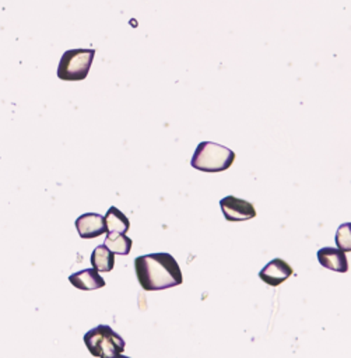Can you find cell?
<instances>
[{
	"label": "cell",
	"instance_id": "6da1fadb",
	"mask_svg": "<svg viewBox=\"0 0 351 358\" xmlns=\"http://www.w3.org/2000/svg\"><path fill=\"white\" fill-rule=\"evenodd\" d=\"M138 284L145 291H159L182 284V271L175 257L166 252L143 255L134 259Z\"/></svg>",
	"mask_w": 351,
	"mask_h": 358
},
{
	"label": "cell",
	"instance_id": "7a4b0ae2",
	"mask_svg": "<svg viewBox=\"0 0 351 358\" xmlns=\"http://www.w3.org/2000/svg\"><path fill=\"white\" fill-rule=\"evenodd\" d=\"M235 161V152L213 141H201L190 161L194 169L201 172H222Z\"/></svg>",
	"mask_w": 351,
	"mask_h": 358
},
{
	"label": "cell",
	"instance_id": "3957f363",
	"mask_svg": "<svg viewBox=\"0 0 351 358\" xmlns=\"http://www.w3.org/2000/svg\"><path fill=\"white\" fill-rule=\"evenodd\" d=\"M84 343L92 357L109 358L124 351L126 341L110 326L98 324L84 334Z\"/></svg>",
	"mask_w": 351,
	"mask_h": 358
},
{
	"label": "cell",
	"instance_id": "277c9868",
	"mask_svg": "<svg viewBox=\"0 0 351 358\" xmlns=\"http://www.w3.org/2000/svg\"><path fill=\"white\" fill-rule=\"evenodd\" d=\"M94 49H69L59 62L57 77L63 81H81L87 78L94 62Z\"/></svg>",
	"mask_w": 351,
	"mask_h": 358
},
{
	"label": "cell",
	"instance_id": "5b68a950",
	"mask_svg": "<svg viewBox=\"0 0 351 358\" xmlns=\"http://www.w3.org/2000/svg\"><path fill=\"white\" fill-rule=\"evenodd\" d=\"M220 206L227 221H246L256 217L253 204L235 196H225L220 200Z\"/></svg>",
	"mask_w": 351,
	"mask_h": 358
},
{
	"label": "cell",
	"instance_id": "8992f818",
	"mask_svg": "<svg viewBox=\"0 0 351 358\" xmlns=\"http://www.w3.org/2000/svg\"><path fill=\"white\" fill-rule=\"evenodd\" d=\"M76 228L83 239H94L106 234L105 217L96 213H85L76 220Z\"/></svg>",
	"mask_w": 351,
	"mask_h": 358
},
{
	"label": "cell",
	"instance_id": "52a82bcc",
	"mask_svg": "<svg viewBox=\"0 0 351 358\" xmlns=\"http://www.w3.org/2000/svg\"><path fill=\"white\" fill-rule=\"evenodd\" d=\"M292 273H294L292 267L285 260L277 257V259H273L271 262H268L260 270L259 277L266 284H268L271 287H277V285L282 284L285 280H288Z\"/></svg>",
	"mask_w": 351,
	"mask_h": 358
},
{
	"label": "cell",
	"instance_id": "ba28073f",
	"mask_svg": "<svg viewBox=\"0 0 351 358\" xmlns=\"http://www.w3.org/2000/svg\"><path fill=\"white\" fill-rule=\"evenodd\" d=\"M317 260L320 263V266L333 270V271H338V273H347L348 271V262H347V256L345 252H343L338 248H322L317 252Z\"/></svg>",
	"mask_w": 351,
	"mask_h": 358
},
{
	"label": "cell",
	"instance_id": "9c48e42d",
	"mask_svg": "<svg viewBox=\"0 0 351 358\" xmlns=\"http://www.w3.org/2000/svg\"><path fill=\"white\" fill-rule=\"evenodd\" d=\"M69 281L73 287L83 291H92L105 287V280L101 277L99 271L95 268H84L71 275H69Z\"/></svg>",
	"mask_w": 351,
	"mask_h": 358
},
{
	"label": "cell",
	"instance_id": "30bf717a",
	"mask_svg": "<svg viewBox=\"0 0 351 358\" xmlns=\"http://www.w3.org/2000/svg\"><path fill=\"white\" fill-rule=\"evenodd\" d=\"M89 262L92 268L108 273V271H112L115 266V253H112L105 245H99L92 250L89 256Z\"/></svg>",
	"mask_w": 351,
	"mask_h": 358
},
{
	"label": "cell",
	"instance_id": "8fae6325",
	"mask_svg": "<svg viewBox=\"0 0 351 358\" xmlns=\"http://www.w3.org/2000/svg\"><path fill=\"white\" fill-rule=\"evenodd\" d=\"M105 224H106V232L126 234L130 228L129 218L115 206L108 208V211L105 214Z\"/></svg>",
	"mask_w": 351,
	"mask_h": 358
},
{
	"label": "cell",
	"instance_id": "7c38bea8",
	"mask_svg": "<svg viewBox=\"0 0 351 358\" xmlns=\"http://www.w3.org/2000/svg\"><path fill=\"white\" fill-rule=\"evenodd\" d=\"M103 245L115 255H129L131 250V239L126 234L120 232H106Z\"/></svg>",
	"mask_w": 351,
	"mask_h": 358
},
{
	"label": "cell",
	"instance_id": "4fadbf2b",
	"mask_svg": "<svg viewBox=\"0 0 351 358\" xmlns=\"http://www.w3.org/2000/svg\"><path fill=\"white\" fill-rule=\"evenodd\" d=\"M336 245L343 252H351V222H344L336 232Z\"/></svg>",
	"mask_w": 351,
	"mask_h": 358
},
{
	"label": "cell",
	"instance_id": "5bb4252c",
	"mask_svg": "<svg viewBox=\"0 0 351 358\" xmlns=\"http://www.w3.org/2000/svg\"><path fill=\"white\" fill-rule=\"evenodd\" d=\"M109 358H130V357H126V355H122V354H119V355H115V357H109Z\"/></svg>",
	"mask_w": 351,
	"mask_h": 358
}]
</instances>
